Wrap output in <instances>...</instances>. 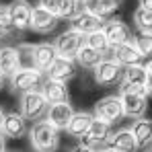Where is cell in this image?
Returning <instances> with one entry per match:
<instances>
[{
    "label": "cell",
    "instance_id": "cb8c5ba5",
    "mask_svg": "<svg viewBox=\"0 0 152 152\" xmlns=\"http://www.w3.org/2000/svg\"><path fill=\"white\" fill-rule=\"evenodd\" d=\"M121 84H126L129 88H144V84H146V70H144V66L136 64V66L124 68Z\"/></svg>",
    "mask_w": 152,
    "mask_h": 152
},
{
    "label": "cell",
    "instance_id": "7c38bea8",
    "mask_svg": "<svg viewBox=\"0 0 152 152\" xmlns=\"http://www.w3.org/2000/svg\"><path fill=\"white\" fill-rule=\"evenodd\" d=\"M60 23V19H58V15H53L50 10H45L43 6H33V12H31V25L29 29H33L35 33H41V35H45V33H51L56 27Z\"/></svg>",
    "mask_w": 152,
    "mask_h": 152
},
{
    "label": "cell",
    "instance_id": "9a60e30c",
    "mask_svg": "<svg viewBox=\"0 0 152 152\" xmlns=\"http://www.w3.org/2000/svg\"><path fill=\"white\" fill-rule=\"evenodd\" d=\"M111 60H115L119 66H136V64H144V58L142 53L136 50L134 41L129 43H121V45H113L111 48Z\"/></svg>",
    "mask_w": 152,
    "mask_h": 152
},
{
    "label": "cell",
    "instance_id": "1f68e13d",
    "mask_svg": "<svg viewBox=\"0 0 152 152\" xmlns=\"http://www.w3.org/2000/svg\"><path fill=\"white\" fill-rule=\"evenodd\" d=\"M58 2H60V0H39V6H43L45 10L58 15Z\"/></svg>",
    "mask_w": 152,
    "mask_h": 152
},
{
    "label": "cell",
    "instance_id": "ffe728a7",
    "mask_svg": "<svg viewBox=\"0 0 152 152\" xmlns=\"http://www.w3.org/2000/svg\"><path fill=\"white\" fill-rule=\"evenodd\" d=\"M103 25H105V21H101L99 17H95V15H88V12H84V10H80L78 15H76L74 19L70 21V29H74L78 31L80 35H91V33H95V31H101Z\"/></svg>",
    "mask_w": 152,
    "mask_h": 152
},
{
    "label": "cell",
    "instance_id": "d590c367",
    "mask_svg": "<svg viewBox=\"0 0 152 152\" xmlns=\"http://www.w3.org/2000/svg\"><path fill=\"white\" fill-rule=\"evenodd\" d=\"M144 70H146V74H152V58H148V60H144Z\"/></svg>",
    "mask_w": 152,
    "mask_h": 152
},
{
    "label": "cell",
    "instance_id": "7a4b0ae2",
    "mask_svg": "<svg viewBox=\"0 0 152 152\" xmlns=\"http://www.w3.org/2000/svg\"><path fill=\"white\" fill-rule=\"evenodd\" d=\"M119 99L124 107V117L140 119L148 109V95L144 88H129L126 84L119 86Z\"/></svg>",
    "mask_w": 152,
    "mask_h": 152
},
{
    "label": "cell",
    "instance_id": "d6a6232c",
    "mask_svg": "<svg viewBox=\"0 0 152 152\" xmlns=\"http://www.w3.org/2000/svg\"><path fill=\"white\" fill-rule=\"evenodd\" d=\"M144 91H146V95L152 97V74H146V84H144Z\"/></svg>",
    "mask_w": 152,
    "mask_h": 152
},
{
    "label": "cell",
    "instance_id": "d4e9b609",
    "mask_svg": "<svg viewBox=\"0 0 152 152\" xmlns=\"http://www.w3.org/2000/svg\"><path fill=\"white\" fill-rule=\"evenodd\" d=\"M101 60H103L101 53L97 50H93L91 45H86V43L78 50V53H76V58H74V62L80 68H84V70H93L95 66H99Z\"/></svg>",
    "mask_w": 152,
    "mask_h": 152
},
{
    "label": "cell",
    "instance_id": "8fae6325",
    "mask_svg": "<svg viewBox=\"0 0 152 152\" xmlns=\"http://www.w3.org/2000/svg\"><path fill=\"white\" fill-rule=\"evenodd\" d=\"M109 134H111V124H107V121H103V119H97V117H95L93 124H91V127H88V132L80 138V144L99 150V146L105 144V140L109 138Z\"/></svg>",
    "mask_w": 152,
    "mask_h": 152
},
{
    "label": "cell",
    "instance_id": "9c48e42d",
    "mask_svg": "<svg viewBox=\"0 0 152 152\" xmlns=\"http://www.w3.org/2000/svg\"><path fill=\"white\" fill-rule=\"evenodd\" d=\"M103 33L107 37V41L113 45H121V43H129L134 41V33H132V27L119 21V19H111L103 25Z\"/></svg>",
    "mask_w": 152,
    "mask_h": 152
},
{
    "label": "cell",
    "instance_id": "6da1fadb",
    "mask_svg": "<svg viewBox=\"0 0 152 152\" xmlns=\"http://www.w3.org/2000/svg\"><path fill=\"white\" fill-rule=\"evenodd\" d=\"M29 142L35 152H56L60 146V129H56L50 121L41 119L29 129Z\"/></svg>",
    "mask_w": 152,
    "mask_h": 152
},
{
    "label": "cell",
    "instance_id": "603a6c76",
    "mask_svg": "<svg viewBox=\"0 0 152 152\" xmlns=\"http://www.w3.org/2000/svg\"><path fill=\"white\" fill-rule=\"evenodd\" d=\"M129 129H132V134H134V138H136L138 148L150 146V142H152V119H146V117L134 119V124H132Z\"/></svg>",
    "mask_w": 152,
    "mask_h": 152
},
{
    "label": "cell",
    "instance_id": "836d02e7",
    "mask_svg": "<svg viewBox=\"0 0 152 152\" xmlns=\"http://www.w3.org/2000/svg\"><path fill=\"white\" fill-rule=\"evenodd\" d=\"M70 152H97V150H95V148H88V146H84V144H76Z\"/></svg>",
    "mask_w": 152,
    "mask_h": 152
},
{
    "label": "cell",
    "instance_id": "e0dca14e",
    "mask_svg": "<svg viewBox=\"0 0 152 152\" xmlns=\"http://www.w3.org/2000/svg\"><path fill=\"white\" fill-rule=\"evenodd\" d=\"M76 70H78V64L70 58H62L58 56L56 62L50 66V70L45 72L48 78H53V80H62V82H68L70 78L76 76Z\"/></svg>",
    "mask_w": 152,
    "mask_h": 152
},
{
    "label": "cell",
    "instance_id": "3957f363",
    "mask_svg": "<svg viewBox=\"0 0 152 152\" xmlns=\"http://www.w3.org/2000/svg\"><path fill=\"white\" fill-rule=\"evenodd\" d=\"M48 109H50V103L45 101L41 91H31V93L21 95V115L29 121L37 124L41 119H45Z\"/></svg>",
    "mask_w": 152,
    "mask_h": 152
},
{
    "label": "cell",
    "instance_id": "60d3db41",
    "mask_svg": "<svg viewBox=\"0 0 152 152\" xmlns=\"http://www.w3.org/2000/svg\"><path fill=\"white\" fill-rule=\"evenodd\" d=\"M144 152H152V146H146V148H144Z\"/></svg>",
    "mask_w": 152,
    "mask_h": 152
},
{
    "label": "cell",
    "instance_id": "30bf717a",
    "mask_svg": "<svg viewBox=\"0 0 152 152\" xmlns=\"http://www.w3.org/2000/svg\"><path fill=\"white\" fill-rule=\"evenodd\" d=\"M105 148H109L113 152H138L140 150L129 127H121L117 132H111L109 138L105 140Z\"/></svg>",
    "mask_w": 152,
    "mask_h": 152
},
{
    "label": "cell",
    "instance_id": "5b68a950",
    "mask_svg": "<svg viewBox=\"0 0 152 152\" xmlns=\"http://www.w3.org/2000/svg\"><path fill=\"white\" fill-rule=\"evenodd\" d=\"M43 84V74L35 68H21L10 76V86L15 93H31V91H39Z\"/></svg>",
    "mask_w": 152,
    "mask_h": 152
},
{
    "label": "cell",
    "instance_id": "e575fe53",
    "mask_svg": "<svg viewBox=\"0 0 152 152\" xmlns=\"http://www.w3.org/2000/svg\"><path fill=\"white\" fill-rule=\"evenodd\" d=\"M138 4H140V8H144V10L152 12V0H140Z\"/></svg>",
    "mask_w": 152,
    "mask_h": 152
},
{
    "label": "cell",
    "instance_id": "8992f818",
    "mask_svg": "<svg viewBox=\"0 0 152 152\" xmlns=\"http://www.w3.org/2000/svg\"><path fill=\"white\" fill-rule=\"evenodd\" d=\"M93 115H95L97 119H103V121L111 124V126L117 124V121H121V117H124V107H121L119 95H107V97H103L101 101H97L95 103Z\"/></svg>",
    "mask_w": 152,
    "mask_h": 152
},
{
    "label": "cell",
    "instance_id": "5bb4252c",
    "mask_svg": "<svg viewBox=\"0 0 152 152\" xmlns=\"http://www.w3.org/2000/svg\"><path fill=\"white\" fill-rule=\"evenodd\" d=\"M56 58H58V51H56L53 43L43 41V43L33 45V64H35V70H39L41 74H45L50 70V66L56 62Z\"/></svg>",
    "mask_w": 152,
    "mask_h": 152
},
{
    "label": "cell",
    "instance_id": "8d00e7d4",
    "mask_svg": "<svg viewBox=\"0 0 152 152\" xmlns=\"http://www.w3.org/2000/svg\"><path fill=\"white\" fill-rule=\"evenodd\" d=\"M0 152H6V142H4V136H0Z\"/></svg>",
    "mask_w": 152,
    "mask_h": 152
},
{
    "label": "cell",
    "instance_id": "ab89813d",
    "mask_svg": "<svg viewBox=\"0 0 152 152\" xmlns=\"http://www.w3.org/2000/svg\"><path fill=\"white\" fill-rule=\"evenodd\" d=\"M97 152H113V150H109V148H105V146H103V148H99Z\"/></svg>",
    "mask_w": 152,
    "mask_h": 152
},
{
    "label": "cell",
    "instance_id": "b9f144b4",
    "mask_svg": "<svg viewBox=\"0 0 152 152\" xmlns=\"http://www.w3.org/2000/svg\"><path fill=\"white\" fill-rule=\"evenodd\" d=\"M80 2H82V0H80Z\"/></svg>",
    "mask_w": 152,
    "mask_h": 152
},
{
    "label": "cell",
    "instance_id": "52a82bcc",
    "mask_svg": "<svg viewBox=\"0 0 152 152\" xmlns=\"http://www.w3.org/2000/svg\"><path fill=\"white\" fill-rule=\"evenodd\" d=\"M53 45H56L58 56L74 60L78 50L84 45V35H80L78 31H74V29H66L64 33H60V35L56 37Z\"/></svg>",
    "mask_w": 152,
    "mask_h": 152
},
{
    "label": "cell",
    "instance_id": "4fadbf2b",
    "mask_svg": "<svg viewBox=\"0 0 152 152\" xmlns=\"http://www.w3.org/2000/svg\"><path fill=\"white\" fill-rule=\"evenodd\" d=\"M82 10L88 12V15L99 17L101 21L107 23L119 10V2L117 0H82Z\"/></svg>",
    "mask_w": 152,
    "mask_h": 152
},
{
    "label": "cell",
    "instance_id": "44dd1931",
    "mask_svg": "<svg viewBox=\"0 0 152 152\" xmlns=\"http://www.w3.org/2000/svg\"><path fill=\"white\" fill-rule=\"evenodd\" d=\"M17 70H21V56H19V50L12 48V45L0 48V74L10 78Z\"/></svg>",
    "mask_w": 152,
    "mask_h": 152
},
{
    "label": "cell",
    "instance_id": "ba28073f",
    "mask_svg": "<svg viewBox=\"0 0 152 152\" xmlns=\"http://www.w3.org/2000/svg\"><path fill=\"white\" fill-rule=\"evenodd\" d=\"M8 10V19L10 25L17 31H27L31 25V12H33V4L29 0H12L10 4H6Z\"/></svg>",
    "mask_w": 152,
    "mask_h": 152
},
{
    "label": "cell",
    "instance_id": "7402d4cb",
    "mask_svg": "<svg viewBox=\"0 0 152 152\" xmlns=\"http://www.w3.org/2000/svg\"><path fill=\"white\" fill-rule=\"evenodd\" d=\"M93 119H95V115L88 113V111H74V115H72L70 124L66 127V132H68L70 136H74V138H82V136L88 132Z\"/></svg>",
    "mask_w": 152,
    "mask_h": 152
},
{
    "label": "cell",
    "instance_id": "74e56055",
    "mask_svg": "<svg viewBox=\"0 0 152 152\" xmlns=\"http://www.w3.org/2000/svg\"><path fill=\"white\" fill-rule=\"evenodd\" d=\"M4 115H6V113L0 109V136H2V124H4Z\"/></svg>",
    "mask_w": 152,
    "mask_h": 152
},
{
    "label": "cell",
    "instance_id": "277c9868",
    "mask_svg": "<svg viewBox=\"0 0 152 152\" xmlns=\"http://www.w3.org/2000/svg\"><path fill=\"white\" fill-rule=\"evenodd\" d=\"M121 78H124V66H119L111 58H103L99 66L93 68V80L97 86H103V88L115 86L121 82Z\"/></svg>",
    "mask_w": 152,
    "mask_h": 152
},
{
    "label": "cell",
    "instance_id": "2e32d148",
    "mask_svg": "<svg viewBox=\"0 0 152 152\" xmlns=\"http://www.w3.org/2000/svg\"><path fill=\"white\" fill-rule=\"evenodd\" d=\"M72 115H74V109H72L70 103H53V105H50V109H48L45 121H50L51 126L56 127V129H60V132L62 129L66 132Z\"/></svg>",
    "mask_w": 152,
    "mask_h": 152
},
{
    "label": "cell",
    "instance_id": "f546056e",
    "mask_svg": "<svg viewBox=\"0 0 152 152\" xmlns=\"http://www.w3.org/2000/svg\"><path fill=\"white\" fill-rule=\"evenodd\" d=\"M17 50H19V56H21V68H35V64H33V45H17Z\"/></svg>",
    "mask_w": 152,
    "mask_h": 152
},
{
    "label": "cell",
    "instance_id": "f1b7e54d",
    "mask_svg": "<svg viewBox=\"0 0 152 152\" xmlns=\"http://www.w3.org/2000/svg\"><path fill=\"white\" fill-rule=\"evenodd\" d=\"M134 45L142 53L144 60L152 58V33H138V35H134Z\"/></svg>",
    "mask_w": 152,
    "mask_h": 152
},
{
    "label": "cell",
    "instance_id": "ac0fdd59",
    "mask_svg": "<svg viewBox=\"0 0 152 152\" xmlns=\"http://www.w3.org/2000/svg\"><path fill=\"white\" fill-rule=\"evenodd\" d=\"M27 134V119L21 115V111H10L4 115V124H2V136L4 138H23Z\"/></svg>",
    "mask_w": 152,
    "mask_h": 152
},
{
    "label": "cell",
    "instance_id": "4316f807",
    "mask_svg": "<svg viewBox=\"0 0 152 152\" xmlns=\"http://www.w3.org/2000/svg\"><path fill=\"white\" fill-rule=\"evenodd\" d=\"M80 10H82L80 0H60L58 2V19H62V21H72Z\"/></svg>",
    "mask_w": 152,
    "mask_h": 152
},
{
    "label": "cell",
    "instance_id": "d6986e66",
    "mask_svg": "<svg viewBox=\"0 0 152 152\" xmlns=\"http://www.w3.org/2000/svg\"><path fill=\"white\" fill-rule=\"evenodd\" d=\"M45 97V101L53 105V103H68V86L62 80H53V78H43V84L39 88Z\"/></svg>",
    "mask_w": 152,
    "mask_h": 152
},
{
    "label": "cell",
    "instance_id": "484cf974",
    "mask_svg": "<svg viewBox=\"0 0 152 152\" xmlns=\"http://www.w3.org/2000/svg\"><path fill=\"white\" fill-rule=\"evenodd\" d=\"M84 43H86V45H91L93 50H97L103 58H105L107 53H111V43L107 41V37H105L103 29H101V31L91 33V35H86V37H84Z\"/></svg>",
    "mask_w": 152,
    "mask_h": 152
},
{
    "label": "cell",
    "instance_id": "f35d334b",
    "mask_svg": "<svg viewBox=\"0 0 152 152\" xmlns=\"http://www.w3.org/2000/svg\"><path fill=\"white\" fill-rule=\"evenodd\" d=\"M4 78H6V76H2V74H0V91L4 88Z\"/></svg>",
    "mask_w": 152,
    "mask_h": 152
},
{
    "label": "cell",
    "instance_id": "4dcf8cb0",
    "mask_svg": "<svg viewBox=\"0 0 152 152\" xmlns=\"http://www.w3.org/2000/svg\"><path fill=\"white\" fill-rule=\"evenodd\" d=\"M10 31H12V25L8 19V10L4 4H0V37H6Z\"/></svg>",
    "mask_w": 152,
    "mask_h": 152
},
{
    "label": "cell",
    "instance_id": "83f0119b",
    "mask_svg": "<svg viewBox=\"0 0 152 152\" xmlns=\"http://www.w3.org/2000/svg\"><path fill=\"white\" fill-rule=\"evenodd\" d=\"M134 25L140 33H152V12L138 6L134 10Z\"/></svg>",
    "mask_w": 152,
    "mask_h": 152
}]
</instances>
